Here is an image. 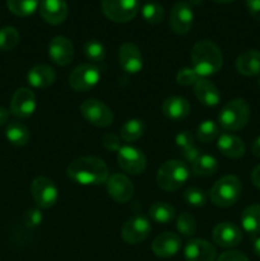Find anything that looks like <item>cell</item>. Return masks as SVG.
<instances>
[{
	"instance_id": "1",
	"label": "cell",
	"mask_w": 260,
	"mask_h": 261,
	"mask_svg": "<svg viewBox=\"0 0 260 261\" xmlns=\"http://www.w3.org/2000/svg\"><path fill=\"white\" fill-rule=\"evenodd\" d=\"M69 177L81 185H101L109 180V168L98 157H79L66 168Z\"/></svg>"
},
{
	"instance_id": "2",
	"label": "cell",
	"mask_w": 260,
	"mask_h": 261,
	"mask_svg": "<svg viewBox=\"0 0 260 261\" xmlns=\"http://www.w3.org/2000/svg\"><path fill=\"white\" fill-rule=\"evenodd\" d=\"M193 69L200 78L218 73L223 65V55L218 46L209 40H200L191 50Z\"/></svg>"
},
{
	"instance_id": "3",
	"label": "cell",
	"mask_w": 260,
	"mask_h": 261,
	"mask_svg": "<svg viewBox=\"0 0 260 261\" xmlns=\"http://www.w3.org/2000/svg\"><path fill=\"white\" fill-rule=\"evenodd\" d=\"M250 119V107L242 98L232 99L222 107L218 115V122L227 132L244 129Z\"/></svg>"
},
{
	"instance_id": "4",
	"label": "cell",
	"mask_w": 260,
	"mask_h": 261,
	"mask_svg": "<svg viewBox=\"0 0 260 261\" xmlns=\"http://www.w3.org/2000/svg\"><path fill=\"white\" fill-rule=\"evenodd\" d=\"M242 193V184L239 177L227 175L219 178L209 191L212 203L221 208H228L240 199Z\"/></svg>"
},
{
	"instance_id": "5",
	"label": "cell",
	"mask_w": 260,
	"mask_h": 261,
	"mask_svg": "<svg viewBox=\"0 0 260 261\" xmlns=\"http://www.w3.org/2000/svg\"><path fill=\"white\" fill-rule=\"evenodd\" d=\"M190 176V170L185 162L178 160L166 161L157 173V184L162 190L176 191L185 185Z\"/></svg>"
},
{
	"instance_id": "6",
	"label": "cell",
	"mask_w": 260,
	"mask_h": 261,
	"mask_svg": "<svg viewBox=\"0 0 260 261\" xmlns=\"http://www.w3.org/2000/svg\"><path fill=\"white\" fill-rule=\"evenodd\" d=\"M101 8L110 20L126 23L134 19L140 7L138 0H102Z\"/></svg>"
},
{
	"instance_id": "7",
	"label": "cell",
	"mask_w": 260,
	"mask_h": 261,
	"mask_svg": "<svg viewBox=\"0 0 260 261\" xmlns=\"http://www.w3.org/2000/svg\"><path fill=\"white\" fill-rule=\"evenodd\" d=\"M101 79V71L96 65L82 64L71 70L69 74V86L78 92L89 91L98 84Z\"/></svg>"
},
{
	"instance_id": "8",
	"label": "cell",
	"mask_w": 260,
	"mask_h": 261,
	"mask_svg": "<svg viewBox=\"0 0 260 261\" xmlns=\"http://www.w3.org/2000/svg\"><path fill=\"white\" fill-rule=\"evenodd\" d=\"M31 191L35 203L43 209L54 206L59 199V190L55 182L45 176H38L32 181Z\"/></svg>"
},
{
	"instance_id": "9",
	"label": "cell",
	"mask_w": 260,
	"mask_h": 261,
	"mask_svg": "<svg viewBox=\"0 0 260 261\" xmlns=\"http://www.w3.org/2000/svg\"><path fill=\"white\" fill-rule=\"evenodd\" d=\"M81 112L89 124L98 127H107L114 122L111 110L98 99H87L81 105Z\"/></svg>"
},
{
	"instance_id": "10",
	"label": "cell",
	"mask_w": 260,
	"mask_h": 261,
	"mask_svg": "<svg viewBox=\"0 0 260 261\" xmlns=\"http://www.w3.org/2000/svg\"><path fill=\"white\" fill-rule=\"evenodd\" d=\"M117 163L122 171L130 175H139L147 167V158L144 153L132 145H124L117 150Z\"/></svg>"
},
{
	"instance_id": "11",
	"label": "cell",
	"mask_w": 260,
	"mask_h": 261,
	"mask_svg": "<svg viewBox=\"0 0 260 261\" xmlns=\"http://www.w3.org/2000/svg\"><path fill=\"white\" fill-rule=\"evenodd\" d=\"M152 226L147 217L134 216L125 222L121 229V236L125 242L130 245H137L144 241L149 236Z\"/></svg>"
},
{
	"instance_id": "12",
	"label": "cell",
	"mask_w": 260,
	"mask_h": 261,
	"mask_svg": "<svg viewBox=\"0 0 260 261\" xmlns=\"http://www.w3.org/2000/svg\"><path fill=\"white\" fill-rule=\"evenodd\" d=\"M194 22L193 8L186 2H177L171 9L170 27L177 35H185Z\"/></svg>"
},
{
	"instance_id": "13",
	"label": "cell",
	"mask_w": 260,
	"mask_h": 261,
	"mask_svg": "<svg viewBox=\"0 0 260 261\" xmlns=\"http://www.w3.org/2000/svg\"><path fill=\"white\" fill-rule=\"evenodd\" d=\"M36 106L35 93L28 88H18L10 102V112L18 119H28L33 115Z\"/></svg>"
},
{
	"instance_id": "14",
	"label": "cell",
	"mask_w": 260,
	"mask_h": 261,
	"mask_svg": "<svg viewBox=\"0 0 260 261\" xmlns=\"http://www.w3.org/2000/svg\"><path fill=\"white\" fill-rule=\"evenodd\" d=\"M214 244L218 246L229 249V247H236L242 241V232L236 224L223 222L214 227L213 233H212Z\"/></svg>"
},
{
	"instance_id": "15",
	"label": "cell",
	"mask_w": 260,
	"mask_h": 261,
	"mask_svg": "<svg viewBox=\"0 0 260 261\" xmlns=\"http://www.w3.org/2000/svg\"><path fill=\"white\" fill-rule=\"evenodd\" d=\"M106 188L109 195L117 203H126L134 194V186L132 181L122 173H115L106 181Z\"/></svg>"
},
{
	"instance_id": "16",
	"label": "cell",
	"mask_w": 260,
	"mask_h": 261,
	"mask_svg": "<svg viewBox=\"0 0 260 261\" xmlns=\"http://www.w3.org/2000/svg\"><path fill=\"white\" fill-rule=\"evenodd\" d=\"M119 64L126 73H139L143 69V55L139 47L132 42L122 43L119 48Z\"/></svg>"
},
{
	"instance_id": "17",
	"label": "cell",
	"mask_w": 260,
	"mask_h": 261,
	"mask_svg": "<svg viewBox=\"0 0 260 261\" xmlns=\"http://www.w3.org/2000/svg\"><path fill=\"white\" fill-rule=\"evenodd\" d=\"M48 56L56 65H68L71 63L74 56L73 43L64 36H56L48 43Z\"/></svg>"
},
{
	"instance_id": "18",
	"label": "cell",
	"mask_w": 260,
	"mask_h": 261,
	"mask_svg": "<svg viewBox=\"0 0 260 261\" xmlns=\"http://www.w3.org/2000/svg\"><path fill=\"white\" fill-rule=\"evenodd\" d=\"M40 14L48 24H61L68 17V4L65 0H41Z\"/></svg>"
},
{
	"instance_id": "19",
	"label": "cell",
	"mask_w": 260,
	"mask_h": 261,
	"mask_svg": "<svg viewBox=\"0 0 260 261\" xmlns=\"http://www.w3.org/2000/svg\"><path fill=\"white\" fill-rule=\"evenodd\" d=\"M181 249V240L176 233L165 232L155 237L152 242V251L158 257L175 256Z\"/></svg>"
},
{
	"instance_id": "20",
	"label": "cell",
	"mask_w": 260,
	"mask_h": 261,
	"mask_svg": "<svg viewBox=\"0 0 260 261\" xmlns=\"http://www.w3.org/2000/svg\"><path fill=\"white\" fill-rule=\"evenodd\" d=\"M216 257V247L205 240H191L185 247L186 261H214Z\"/></svg>"
},
{
	"instance_id": "21",
	"label": "cell",
	"mask_w": 260,
	"mask_h": 261,
	"mask_svg": "<svg viewBox=\"0 0 260 261\" xmlns=\"http://www.w3.org/2000/svg\"><path fill=\"white\" fill-rule=\"evenodd\" d=\"M162 112L167 119L173 120V121H180L190 114V103L184 97H168L163 101Z\"/></svg>"
},
{
	"instance_id": "22",
	"label": "cell",
	"mask_w": 260,
	"mask_h": 261,
	"mask_svg": "<svg viewBox=\"0 0 260 261\" xmlns=\"http://www.w3.org/2000/svg\"><path fill=\"white\" fill-rule=\"evenodd\" d=\"M217 147L222 154L232 160L241 158L245 154V144L241 138L228 134V133L219 135L217 140Z\"/></svg>"
},
{
	"instance_id": "23",
	"label": "cell",
	"mask_w": 260,
	"mask_h": 261,
	"mask_svg": "<svg viewBox=\"0 0 260 261\" xmlns=\"http://www.w3.org/2000/svg\"><path fill=\"white\" fill-rule=\"evenodd\" d=\"M194 93L200 103L205 106H217L221 101V93L218 88L205 78H200L194 84Z\"/></svg>"
},
{
	"instance_id": "24",
	"label": "cell",
	"mask_w": 260,
	"mask_h": 261,
	"mask_svg": "<svg viewBox=\"0 0 260 261\" xmlns=\"http://www.w3.org/2000/svg\"><path fill=\"white\" fill-rule=\"evenodd\" d=\"M55 79V70L51 66L45 65V64L33 66L27 74V82L33 88H47V87L53 86Z\"/></svg>"
},
{
	"instance_id": "25",
	"label": "cell",
	"mask_w": 260,
	"mask_h": 261,
	"mask_svg": "<svg viewBox=\"0 0 260 261\" xmlns=\"http://www.w3.org/2000/svg\"><path fill=\"white\" fill-rule=\"evenodd\" d=\"M236 69L245 76H255L260 74V51L246 50L239 55Z\"/></svg>"
},
{
	"instance_id": "26",
	"label": "cell",
	"mask_w": 260,
	"mask_h": 261,
	"mask_svg": "<svg viewBox=\"0 0 260 261\" xmlns=\"http://www.w3.org/2000/svg\"><path fill=\"white\" fill-rule=\"evenodd\" d=\"M242 228L250 234L260 233V204L250 205L241 214Z\"/></svg>"
},
{
	"instance_id": "27",
	"label": "cell",
	"mask_w": 260,
	"mask_h": 261,
	"mask_svg": "<svg viewBox=\"0 0 260 261\" xmlns=\"http://www.w3.org/2000/svg\"><path fill=\"white\" fill-rule=\"evenodd\" d=\"M5 137L15 147H23L30 140V130L19 121L10 122L5 130Z\"/></svg>"
},
{
	"instance_id": "28",
	"label": "cell",
	"mask_w": 260,
	"mask_h": 261,
	"mask_svg": "<svg viewBox=\"0 0 260 261\" xmlns=\"http://www.w3.org/2000/svg\"><path fill=\"white\" fill-rule=\"evenodd\" d=\"M149 217L155 223L167 224L175 218V208L167 203L158 201L149 208Z\"/></svg>"
},
{
	"instance_id": "29",
	"label": "cell",
	"mask_w": 260,
	"mask_h": 261,
	"mask_svg": "<svg viewBox=\"0 0 260 261\" xmlns=\"http://www.w3.org/2000/svg\"><path fill=\"white\" fill-rule=\"evenodd\" d=\"M145 132V125L142 120L139 119H132L127 120L121 127V132H120V137L124 142L126 143H133L135 140H138L139 138L143 137Z\"/></svg>"
},
{
	"instance_id": "30",
	"label": "cell",
	"mask_w": 260,
	"mask_h": 261,
	"mask_svg": "<svg viewBox=\"0 0 260 261\" xmlns=\"http://www.w3.org/2000/svg\"><path fill=\"white\" fill-rule=\"evenodd\" d=\"M191 165L193 172L198 176H212L218 170V161L209 154H200Z\"/></svg>"
},
{
	"instance_id": "31",
	"label": "cell",
	"mask_w": 260,
	"mask_h": 261,
	"mask_svg": "<svg viewBox=\"0 0 260 261\" xmlns=\"http://www.w3.org/2000/svg\"><path fill=\"white\" fill-rule=\"evenodd\" d=\"M40 2L41 0H7V7L14 15L28 17L37 10Z\"/></svg>"
},
{
	"instance_id": "32",
	"label": "cell",
	"mask_w": 260,
	"mask_h": 261,
	"mask_svg": "<svg viewBox=\"0 0 260 261\" xmlns=\"http://www.w3.org/2000/svg\"><path fill=\"white\" fill-rule=\"evenodd\" d=\"M219 135V126L212 120H205L201 124H199L196 129V138L200 143H211Z\"/></svg>"
},
{
	"instance_id": "33",
	"label": "cell",
	"mask_w": 260,
	"mask_h": 261,
	"mask_svg": "<svg viewBox=\"0 0 260 261\" xmlns=\"http://www.w3.org/2000/svg\"><path fill=\"white\" fill-rule=\"evenodd\" d=\"M142 17L149 24H158L165 18V9L157 3H147L142 7Z\"/></svg>"
},
{
	"instance_id": "34",
	"label": "cell",
	"mask_w": 260,
	"mask_h": 261,
	"mask_svg": "<svg viewBox=\"0 0 260 261\" xmlns=\"http://www.w3.org/2000/svg\"><path fill=\"white\" fill-rule=\"evenodd\" d=\"M19 42V32L14 27L0 28V51H10Z\"/></svg>"
},
{
	"instance_id": "35",
	"label": "cell",
	"mask_w": 260,
	"mask_h": 261,
	"mask_svg": "<svg viewBox=\"0 0 260 261\" xmlns=\"http://www.w3.org/2000/svg\"><path fill=\"white\" fill-rule=\"evenodd\" d=\"M176 228H177V232L181 236L191 237L194 236L196 232V222L190 213L184 212V213H181L180 216L177 217Z\"/></svg>"
},
{
	"instance_id": "36",
	"label": "cell",
	"mask_w": 260,
	"mask_h": 261,
	"mask_svg": "<svg viewBox=\"0 0 260 261\" xmlns=\"http://www.w3.org/2000/svg\"><path fill=\"white\" fill-rule=\"evenodd\" d=\"M84 54L88 60L93 61V63H101L106 56V48L98 41L89 40L84 45Z\"/></svg>"
},
{
	"instance_id": "37",
	"label": "cell",
	"mask_w": 260,
	"mask_h": 261,
	"mask_svg": "<svg viewBox=\"0 0 260 261\" xmlns=\"http://www.w3.org/2000/svg\"><path fill=\"white\" fill-rule=\"evenodd\" d=\"M184 200L191 206H203L206 203V195L198 188H190L184 193Z\"/></svg>"
},
{
	"instance_id": "38",
	"label": "cell",
	"mask_w": 260,
	"mask_h": 261,
	"mask_svg": "<svg viewBox=\"0 0 260 261\" xmlns=\"http://www.w3.org/2000/svg\"><path fill=\"white\" fill-rule=\"evenodd\" d=\"M200 79V76L196 74V71L193 68H183L176 75V81L180 86H191L195 84Z\"/></svg>"
},
{
	"instance_id": "39",
	"label": "cell",
	"mask_w": 260,
	"mask_h": 261,
	"mask_svg": "<svg viewBox=\"0 0 260 261\" xmlns=\"http://www.w3.org/2000/svg\"><path fill=\"white\" fill-rule=\"evenodd\" d=\"M176 145L180 148V150L186 149L189 147H193L194 145V137L190 132L188 130H184V132L178 133L177 137H176Z\"/></svg>"
},
{
	"instance_id": "40",
	"label": "cell",
	"mask_w": 260,
	"mask_h": 261,
	"mask_svg": "<svg viewBox=\"0 0 260 261\" xmlns=\"http://www.w3.org/2000/svg\"><path fill=\"white\" fill-rule=\"evenodd\" d=\"M23 221H24L25 226L36 227L42 222V214L37 209H30V211L25 212Z\"/></svg>"
},
{
	"instance_id": "41",
	"label": "cell",
	"mask_w": 260,
	"mask_h": 261,
	"mask_svg": "<svg viewBox=\"0 0 260 261\" xmlns=\"http://www.w3.org/2000/svg\"><path fill=\"white\" fill-rule=\"evenodd\" d=\"M102 145H103L107 150H111V152H117V150L121 148L120 138L116 137L115 134L103 135V138H102Z\"/></svg>"
},
{
	"instance_id": "42",
	"label": "cell",
	"mask_w": 260,
	"mask_h": 261,
	"mask_svg": "<svg viewBox=\"0 0 260 261\" xmlns=\"http://www.w3.org/2000/svg\"><path fill=\"white\" fill-rule=\"evenodd\" d=\"M217 261H249L246 255L239 251H226L218 257Z\"/></svg>"
},
{
	"instance_id": "43",
	"label": "cell",
	"mask_w": 260,
	"mask_h": 261,
	"mask_svg": "<svg viewBox=\"0 0 260 261\" xmlns=\"http://www.w3.org/2000/svg\"><path fill=\"white\" fill-rule=\"evenodd\" d=\"M245 2L251 17L260 20V0H245Z\"/></svg>"
},
{
	"instance_id": "44",
	"label": "cell",
	"mask_w": 260,
	"mask_h": 261,
	"mask_svg": "<svg viewBox=\"0 0 260 261\" xmlns=\"http://www.w3.org/2000/svg\"><path fill=\"white\" fill-rule=\"evenodd\" d=\"M181 152H183L184 160H185L186 162H190V163H193L194 161L200 155V152H199V149L195 147V145L186 148V149L181 150Z\"/></svg>"
},
{
	"instance_id": "45",
	"label": "cell",
	"mask_w": 260,
	"mask_h": 261,
	"mask_svg": "<svg viewBox=\"0 0 260 261\" xmlns=\"http://www.w3.org/2000/svg\"><path fill=\"white\" fill-rule=\"evenodd\" d=\"M251 181L254 184L255 188H257L260 190V165L252 170L251 172Z\"/></svg>"
},
{
	"instance_id": "46",
	"label": "cell",
	"mask_w": 260,
	"mask_h": 261,
	"mask_svg": "<svg viewBox=\"0 0 260 261\" xmlns=\"http://www.w3.org/2000/svg\"><path fill=\"white\" fill-rule=\"evenodd\" d=\"M9 120V111L5 107L0 106V126L5 125Z\"/></svg>"
},
{
	"instance_id": "47",
	"label": "cell",
	"mask_w": 260,
	"mask_h": 261,
	"mask_svg": "<svg viewBox=\"0 0 260 261\" xmlns=\"http://www.w3.org/2000/svg\"><path fill=\"white\" fill-rule=\"evenodd\" d=\"M251 152L255 157H259L260 158V137H257L256 139L254 140L251 145Z\"/></svg>"
},
{
	"instance_id": "48",
	"label": "cell",
	"mask_w": 260,
	"mask_h": 261,
	"mask_svg": "<svg viewBox=\"0 0 260 261\" xmlns=\"http://www.w3.org/2000/svg\"><path fill=\"white\" fill-rule=\"evenodd\" d=\"M252 249H254L255 255L260 257V237H256V239L252 241Z\"/></svg>"
},
{
	"instance_id": "49",
	"label": "cell",
	"mask_w": 260,
	"mask_h": 261,
	"mask_svg": "<svg viewBox=\"0 0 260 261\" xmlns=\"http://www.w3.org/2000/svg\"><path fill=\"white\" fill-rule=\"evenodd\" d=\"M213 2L218 3V4H227V3H232L235 0H213Z\"/></svg>"
},
{
	"instance_id": "50",
	"label": "cell",
	"mask_w": 260,
	"mask_h": 261,
	"mask_svg": "<svg viewBox=\"0 0 260 261\" xmlns=\"http://www.w3.org/2000/svg\"><path fill=\"white\" fill-rule=\"evenodd\" d=\"M201 0H191V3H194V4H199Z\"/></svg>"
},
{
	"instance_id": "51",
	"label": "cell",
	"mask_w": 260,
	"mask_h": 261,
	"mask_svg": "<svg viewBox=\"0 0 260 261\" xmlns=\"http://www.w3.org/2000/svg\"><path fill=\"white\" fill-rule=\"evenodd\" d=\"M259 87H260V79H259Z\"/></svg>"
}]
</instances>
